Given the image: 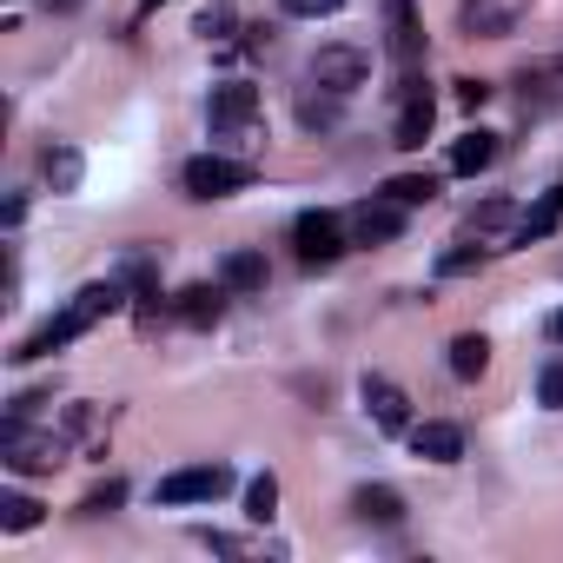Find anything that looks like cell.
Listing matches in <instances>:
<instances>
[{"label":"cell","mask_w":563,"mask_h":563,"mask_svg":"<svg viewBox=\"0 0 563 563\" xmlns=\"http://www.w3.org/2000/svg\"><path fill=\"white\" fill-rule=\"evenodd\" d=\"M0 457H8V471L21 477H41L67 457V431H27V418H8L0 424Z\"/></svg>","instance_id":"cell-1"},{"label":"cell","mask_w":563,"mask_h":563,"mask_svg":"<svg viewBox=\"0 0 563 563\" xmlns=\"http://www.w3.org/2000/svg\"><path fill=\"white\" fill-rule=\"evenodd\" d=\"M212 140L258 146V87H245V80L212 87Z\"/></svg>","instance_id":"cell-2"},{"label":"cell","mask_w":563,"mask_h":563,"mask_svg":"<svg viewBox=\"0 0 563 563\" xmlns=\"http://www.w3.org/2000/svg\"><path fill=\"white\" fill-rule=\"evenodd\" d=\"M186 192L192 199H232V192H245L252 186V159H225V153H199V159H186Z\"/></svg>","instance_id":"cell-3"},{"label":"cell","mask_w":563,"mask_h":563,"mask_svg":"<svg viewBox=\"0 0 563 563\" xmlns=\"http://www.w3.org/2000/svg\"><path fill=\"white\" fill-rule=\"evenodd\" d=\"M431 120H438V100H431V87L405 67V80H398V120H391V146H424V133H431Z\"/></svg>","instance_id":"cell-4"},{"label":"cell","mask_w":563,"mask_h":563,"mask_svg":"<svg viewBox=\"0 0 563 563\" xmlns=\"http://www.w3.org/2000/svg\"><path fill=\"white\" fill-rule=\"evenodd\" d=\"M523 14H530V0H457V27L471 41H504L523 27Z\"/></svg>","instance_id":"cell-5"},{"label":"cell","mask_w":563,"mask_h":563,"mask_svg":"<svg viewBox=\"0 0 563 563\" xmlns=\"http://www.w3.org/2000/svg\"><path fill=\"white\" fill-rule=\"evenodd\" d=\"M306 74H312V87H325V93H345V100H352V93L372 80V60H365L358 47H319Z\"/></svg>","instance_id":"cell-6"},{"label":"cell","mask_w":563,"mask_h":563,"mask_svg":"<svg viewBox=\"0 0 563 563\" xmlns=\"http://www.w3.org/2000/svg\"><path fill=\"white\" fill-rule=\"evenodd\" d=\"M232 490V471L225 464H192V471H173V477H159V504H212V497H225Z\"/></svg>","instance_id":"cell-7"},{"label":"cell","mask_w":563,"mask_h":563,"mask_svg":"<svg viewBox=\"0 0 563 563\" xmlns=\"http://www.w3.org/2000/svg\"><path fill=\"white\" fill-rule=\"evenodd\" d=\"M292 245H299L306 265H332V258L345 252V232H339L332 212H299V219H292Z\"/></svg>","instance_id":"cell-8"},{"label":"cell","mask_w":563,"mask_h":563,"mask_svg":"<svg viewBox=\"0 0 563 563\" xmlns=\"http://www.w3.org/2000/svg\"><path fill=\"white\" fill-rule=\"evenodd\" d=\"M405 232V206L398 199H365L352 206V245H391Z\"/></svg>","instance_id":"cell-9"},{"label":"cell","mask_w":563,"mask_h":563,"mask_svg":"<svg viewBox=\"0 0 563 563\" xmlns=\"http://www.w3.org/2000/svg\"><path fill=\"white\" fill-rule=\"evenodd\" d=\"M464 239H471V245H510V239H517V206H510V199L471 206V212H464Z\"/></svg>","instance_id":"cell-10"},{"label":"cell","mask_w":563,"mask_h":563,"mask_svg":"<svg viewBox=\"0 0 563 563\" xmlns=\"http://www.w3.org/2000/svg\"><path fill=\"white\" fill-rule=\"evenodd\" d=\"M365 411H372L378 431H411V398H405L391 378H378V372L365 378Z\"/></svg>","instance_id":"cell-11"},{"label":"cell","mask_w":563,"mask_h":563,"mask_svg":"<svg viewBox=\"0 0 563 563\" xmlns=\"http://www.w3.org/2000/svg\"><path fill=\"white\" fill-rule=\"evenodd\" d=\"M411 451H418L424 464H457V457H464V431L444 424V418H424V424H411Z\"/></svg>","instance_id":"cell-12"},{"label":"cell","mask_w":563,"mask_h":563,"mask_svg":"<svg viewBox=\"0 0 563 563\" xmlns=\"http://www.w3.org/2000/svg\"><path fill=\"white\" fill-rule=\"evenodd\" d=\"M418 54H424V34H418L411 0H391V60L398 67H418Z\"/></svg>","instance_id":"cell-13"},{"label":"cell","mask_w":563,"mask_h":563,"mask_svg":"<svg viewBox=\"0 0 563 563\" xmlns=\"http://www.w3.org/2000/svg\"><path fill=\"white\" fill-rule=\"evenodd\" d=\"M219 278H225V292H265V258L239 245V252H225Z\"/></svg>","instance_id":"cell-14"},{"label":"cell","mask_w":563,"mask_h":563,"mask_svg":"<svg viewBox=\"0 0 563 563\" xmlns=\"http://www.w3.org/2000/svg\"><path fill=\"white\" fill-rule=\"evenodd\" d=\"M173 312H179L186 325H219V312H225V292H219V286H186V292L173 299Z\"/></svg>","instance_id":"cell-15"},{"label":"cell","mask_w":563,"mask_h":563,"mask_svg":"<svg viewBox=\"0 0 563 563\" xmlns=\"http://www.w3.org/2000/svg\"><path fill=\"white\" fill-rule=\"evenodd\" d=\"M556 219H563V186H556V192H543V199H537V206H530V212L517 219V239H510V245L550 239V232H556Z\"/></svg>","instance_id":"cell-16"},{"label":"cell","mask_w":563,"mask_h":563,"mask_svg":"<svg viewBox=\"0 0 563 563\" xmlns=\"http://www.w3.org/2000/svg\"><path fill=\"white\" fill-rule=\"evenodd\" d=\"M490 159H497V133H484V126H477V133H464V140L451 146V173H464V179H471V173H484Z\"/></svg>","instance_id":"cell-17"},{"label":"cell","mask_w":563,"mask_h":563,"mask_svg":"<svg viewBox=\"0 0 563 563\" xmlns=\"http://www.w3.org/2000/svg\"><path fill=\"white\" fill-rule=\"evenodd\" d=\"M41 173H47V186H54V192H80L87 159H80L74 146H47V153H41Z\"/></svg>","instance_id":"cell-18"},{"label":"cell","mask_w":563,"mask_h":563,"mask_svg":"<svg viewBox=\"0 0 563 563\" xmlns=\"http://www.w3.org/2000/svg\"><path fill=\"white\" fill-rule=\"evenodd\" d=\"M352 510H358L365 523H398V517H405V497H398L391 484H365V490L352 497Z\"/></svg>","instance_id":"cell-19"},{"label":"cell","mask_w":563,"mask_h":563,"mask_svg":"<svg viewBox=\"0 0 563 563\" xmlns=\"http://www.w3.org/2000/svg\"><path fill=\"white\" fill-rule=\"evenodd\" d=\"M385 199H398V206H431V199H438V173H398V179H385Z\"/></svg>","instance_id":"cell-20"},{"label":"cell","mask_w":563,"mask_h":563,"mask_svg":"<svg viewBox=\"0 0 563 563\" xmlns=\"http://www.w3.org/2000/svg\"><path fill=\"white\" fill-rule=\"evenodd\" d=\"M339 107H345V93H325V87H319V93L299 100V120H306L312 133H332V126H339Z\"/></svg>","instance_id":"cell-21"},{"label":"cell","mask_w":563,"mask_h":563,"mask_svg":"<svg viewBox=\"0 0 563 563\" xmlns=\"http://www.w3.org/2000/svg\"><path fill=\"white\" fill-rule=\"evenodd\" d=\"M484 365H490V345H484L477 332L451 339V372H457V378H484Z\"/></svg>","instance_id":"cell-22"},{"label":"cell","mask_w":563,"mask_h":563,"mask_svg":"<svg viewBox=\"0 0 563 563\" xmlns=\"http://www.w3.org/2000/svg\"><path fill=\"white\" fill-rule=\"evenodd\" d=\"M100 431H107V411L100 405H67V444H100Z\"/></svg>","instance_id":"cell-23"},{"label":"cell","mask_w":563,"mask_h":563,"mask_svg":"<svg viewBox=\"0 0 563 563\" xmlns=\"http://www.w3.org/2000/svg\"><path fill=\"white\" fill-rule=\"evenodd\" d=\"M272 510H278V477L258 471V477L245 484V517H252V523H272Z\"/></svg>","instance_id":"cell-24"},{"label":"cell","mask_w":563,"mask_h":563,"mask_svg":"<svg viewBox=\"0 0 563 563\" xmlns=\"http://www.w3.org/2000/svg\"><path fill=\"white\" fill-rule=\"evenodd\" d=\"M41 523V504L27 497V490H8L0 497V530H34Z\"/></svg>","instance_id":"cell-25"},{"label":"cell","mask_w":563,"mask_h":563,"mask_svg":"<svg viewBox=\"0 0 563 563\" xmlns=\"http://www.w3.org/2000/svg\"><path fill=\"white\" fill-rule=\"evenodd\" d=\"M120 504H126V484H120V477H107L100 490H87V497H80V517H107V510H120Z\"/></svg>","instance_id":"cell-26"},{"label":"cell","mask_w":563,"mask_h":563,"mask_svg":"<svg viewBox=\"0 0 563 563\" xmlns=\"http://www.w3.org/2000/svg\"><path fill=\"white\" fill-rule=\"evenodd\" d=\"M477 258H484V245H471V239H457L444 258H438V278H457V272H477Z\"/></svg>","instance_id":"cell-27"},{"label":"cell","mask_w":563,"mask_h":563,"mask_svg":"<svg viewBox=\"0 0 563 563\" xmlns=\"http://www.w3.org/2000/svg\"><path fill=\"white\" fill-rule=\"evenodd\" d=\"M537 405H543V411H563V358L543 365V378H537Z\"/></svg>","instance_id":"cell-28"},{"label":"cell","mask_w":563,"mask_h":563,"mask_svg":"<svg viewBox=\"0 0 563 563\" xmlns=\"http://www.w3.org/2000/svg\"><path fill=\"white\" fill-rule=\"evenodd\" d=\"M278 8H286L292 21H325V14H339L345 0H278Z\"/></svg>","instance_id":"cell-29"},{"label":"cell","mask_w":563,"mask_h":563,"mask_svg":"<svg viewBox=\"0 0 563 563\" xmlns=\"http://www.w3.org/2000/svg\"><path fill=\"white\" fill-rule=\"evenodd\" d=\"M199 34H206V41H225V34H232V8H206V14H199Z\"/></svg>","instance_id":"cell-30"},{"label":"cell","mask_w":563,"mask_h":563,"mask_svg":"<svg viewBox=\"0 0 563 563\" xmlns=\"http://www.w3.org/2000/svg\"><path fill=\"white\" fill-rule=\"evenodd\" d=\"M484 100H490L484 80H457V107H484Z\"/></svg>","instance_id":"cell-31"},{"label":"cell","mask_w":563,"mask_h":563,"mask_svg":"<svg viewBox=\"0 0 563 563\" xmlns=\"http://www.w3.org/2000/svg\"><path fill=\"white\" fill-rule=\"evenodd\" d=\"M543 339H550V345H563V312H550V319H543Z\"/></svg>","instance_id":"cell-32"},{"label":"cell","mask_w":563,"mask_h":563,"mask_svg":"<svg viewBox=\"0 0 563 563\" xmlns=\"http://www.w3.org/2000/svg\"><path fill=\"white\" fill-rule=\"evenodd\" d=\"M146 8H159V0H146Z\"/></svg>","instance_id":"cell-33"},{"label":"cell","mask_w":563,"mask_h":563,"mask_svg":"<svg viewBox=\"0 0 563 563\" xmlns=\"http://www.w3.org/2000/svg\"><path fill=\"white\" fill-rule=\"evenodd\" d=\"M556 74H563V60H556Z\"/></svg>","instance_id":"cell-34"}]
</instances>
